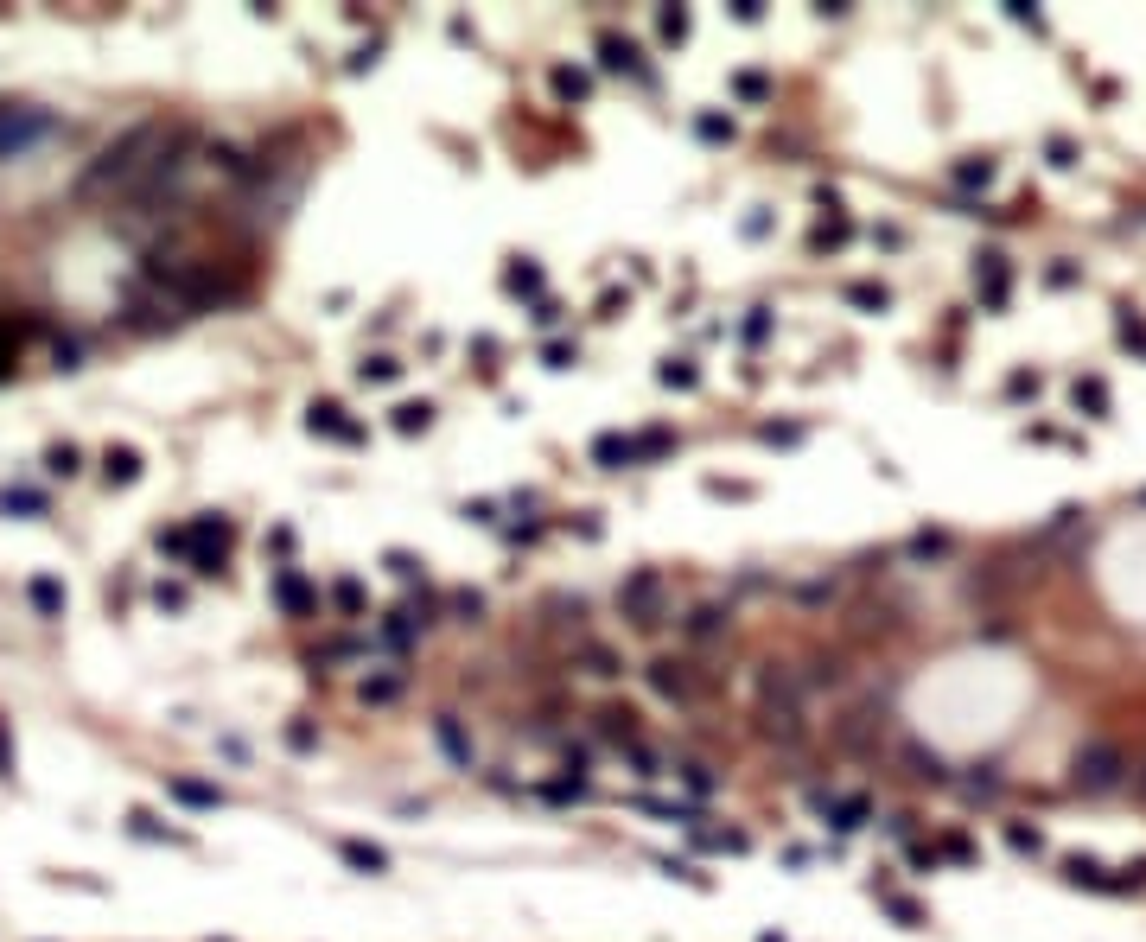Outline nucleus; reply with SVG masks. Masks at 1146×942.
Masks as SVG:
<instances>
[{
    "label": "nucleus",
    "instance_id": "f257e3e1",
    "mask_svg": "<svg viewBox=\"0 0 1146 942\" xmlns=\"http://www.w3.org/2000/svg\"><path fill=\"white\" fill-rule=\"evenodd\" d=\"M1070 783H1076L1083 796H1108V790H1121V783H1127V752H1121V745H1108V739L1076 745V758H1070Z\"/></svg>",
    "mask_w": 1146,
    "mask_h": 942
},
{
    "label": "nucleus",
    "instance_id": "f03ea898",
    "mask_svg": "<svg viewBox=\"0 0 1146 942\" xmlns=\"http://www.w3.org/2000/svg\"><path fill=\"white\" fill-rule=\"evenodd\" d=\"M885 732H892V707H885V701H860V707H847L841 720L828 726V739H835V752L866 758V752H879Z\"/></svg>",
    "mask_w": 1146,
    "mask_h": 942
},
{
    "label": "nucleus",
    "instance_id": "7ed1b4c3",
    "mask_svg": "<svg viewBox=\"0 0 1146 942\" xmlns=\"http://www.w3.org/2000/svg\"><path fill=\"white\" fill-rule=\"evenodd\" d=\"M618 605H624V618H631L637 631H656V624H663V573L637 567L631 580L618 586Z\"/></svg>",
    "mask_w": 1146,
    "mask_h": 942
},
{
    "label": "nucleus",
    "instance_id": "20e7f679",
    "mask_svg": "<svg viewBox=\"0 0 1146 942\" xmlns=\"http://www.w3.org/2000/svg\"><path fill=\"white\" fill-rule=\"evenodd\" d=\"M1064 879H1070V885H1089V892H1108V898H1121V892H1140V885H1146V860H1140V866H1121V872H1108L1102 860H1083V853H1076V860H1064Z\"/></svg>",
    "mask_w": 1146,
    "mask_h": 942
},
{
    "label": "nucleus",
    "instance_id": "39448f33",
    "mask_svg": "<svg viewBox=\"0 0 1146 942\" xmlns=\"http://www.w3.org/2000/svg\"><path fill=\"white\" fill-rule=\"evenodd\" d=\"M650 688L675 707H694L707 694V675H694V662H675V656H656L650 662Z\"/></svg>",
    "mask_w": 1146,
    "mask_h": 942
},
{
    "label": "nucleus",
    "instance_id": "423d86ee",
    "mask_svg": "<svg viewBox=\"0 0 1146 942\" xmlns=\"http://www.w3.org/2000/svg\"><path fill=\"white\" fill-rule=\"evenodd\" d=\"M758 713H803V675L784 662H764L758 675Z\"/></svg>",
    "mask_w": 1146,
    "mask_h": 942
},
{
    "label": "nucleus",
    "instance_id": "0eeeda50",
    "mask_svg": "<svg viewBox=\"0 0 1146 942\" xmlns=\"http://www.w3.org/2000/svg\"><path fill=\"white\" fill-rule=\"evenodd\" d=\"M682 637H688V643H720V637H733V605H720V599L694 605V612L682 618Z\"/></svg>",
    "mask_w": 1146,
    "mask_h": 942
},
{
    "label": "nucleus",
    "instance_id": "6e6552de",
    "mask_svg": "<svg viewBox=\"0 0 1146 942\" xmlns=\"http://www.w3.org/2000/svg\"><path fill=\"white\" fill-rule=\"evenodd\" d=\"M975 287H981V300L994 306V312L1006 306V287H1013V274H1006V255H1000V249H981V255H975Z\"/></svg>",
    "mask_w": 1146,
    "mask_h": 942
},
{
    "label": "nucleus",
    "instance_id": "1a4fd4ad",
    "mask_svg": "<svg viewBox=\"0 0 1146 942\" xmlns=\"http://www.w3.org/2000/svg\"><path fill=\"white\" fill-rule=\"evenodd\" d=\"M306 427H312V433H325V440H344V446H357V440H363V427H357V421H344V408H338V401H312V408H306Z\"/></svg>",
    "mask_w": 1146,
    "mask_h": 942
},
{
    "label": "nucleus",
    "instance_id": "9d476101",
    "mask_svg": "<svg viewBox=\"0 0 1146 942\" xmlns=\"http://www.w3.org/2000/svg\"><path fill=\"white\" fill-rule=\"evenodd\" d=\"M758 732L771 745H784V752H803V745H809V720H803V713H758Z\"/></svg>",
    "mask_w": 1146,
    "mask_h": 942
},
{
    "label": "nucleus",
    "instance_id": "9b49d317",
    "mask_svg": "<svg viewBox=\"0 0 1146 942\" xmlns=\"http://www.w3.org/2000/svg\"><path fill=\"white\" fill-rule=\"evenodd\" d=\"M433 739H440V752L453 758L459 771H472V739H465V726L453 720V713H440V720H433Z\"/></svg>",
    "mask_w": 1146,
    "mask_h": 942
},
{
    "label": "nucleus",
    "instance_id": "f8f14e48",
    "mask_svg": "<svg viewBox=\"0 0 1146 942\" xmlns=\"http://www.w3.org/2000/svg\"><path fill=\"white\" fill-rule=\"evenodd\" d=\"M815 809H822L835 828H860L866 815H873V809H866V796H815Z\"/></svg>",
    "mask_w": 1146,
    "mask_h": 942
},
{
    "label": "nucleus",
    "instance_id": "ddd939ff",
    "mask_svg": "<svg viewBox=\"0 0 1146 942\" xmlns=\"http://www.w3.org/2000/svg\"><path fill=\"white\" fill-rule=\"evenodd\" d=\"M402 688H408V675L402 669H395V675H363V701H370V707H389V701H402Z\"/></svg>",
    "mask_w": 1146,
    "mask_h": 942
},
{
    "label": "nucleus",
    "instance_id": "4468645a",
    "mask_svg": "<svg viewBox=\"0 0 1146 942\" xmlns=\"http://www.w3.org/2000/svg\"><path fill=\"white\" fill-rule=\"evenodd\" d=\"M898 758L911 764V777H924V783H949V764L936 758L930 745H905V752H898Z\"/></svg>",
    "mask_w": 1146,
    "mask_h": 942
},
{
    "label": "nucleus",
    "instance_id": "2eb2a0df",
    "mask_svg": "<svg viewBox=\"0 0 1146 942\" xmlns=\"http://www.w3.org/2000/svg\"><path fill=\"white\" fill-rule=\"evenodd\" d=\"M841 682H847V662H841V656H809L803 694H809V688H841Z\"/></svg>",
    "mask_w": 1146,
    "mask_h": 942
},
{
    "label": "nucleus",
    "instance_id": "dca6fc26",
    "mask_svg": "<svg viewBox=\"0 0 1146 942\" xmlns=\"http://www.w3.org/2000/svg\"><path fill=\"white\" fill-rule=\"evenodd\" d=\"M593 459H599L605 471H618V465H631V459H637V446L624 440V433H599V440H593Z\"/></svg>",
    "mask_w": 1146,
    "mask_h": 942
},
{
    "label": "nucleus",
    "instance_id": "f3484780",
    "mask_svg": "<svg viewBox=\"0 0 1146 942\" xmlns=\"http://www.w3.org/2000/svg\"><path fill=\"white\" fill-rule=\"evenodd\" d=\"M949 179L962 185V191H987V185H994V160H955Z\"/></svg>",
    "mask_w": 1146,
    "mask_h": 942
},
{
    "label": "nucleus",
    "instance_id": "a211bd4d",
    "mask_svg": "<svg viewBox=\"0 0 1146 942\" xmlns=\"http://www.w3.org/2000/svg\"><path fill=\"white\" fill-rule=\"evenodd\" d=\"M338 853H344V860H351L357 872H389V853L370 847V841H338Z\"/></svg>",
    "mask_w": 1146,
    "mask_h": 942
},
{
    "label": "nucleus",
    "instance_id": "6ab92c4d",
    "mask_svg": "<svg viewBox=\"0 0 1146 942\" xmlns=\"http://www.w3.org/2000/svg\"><path fill=\"white\" fill-rule=\"evenodd\" d=\"M599 58H605V71H637V51L618 32H599Z\"/></svg>",
    "mask_w": 1146,
    "mask_h": 942
},
{
    "label": "nucleus",
    "instance_id": "aec40b11",
    "mask_svg": "<svg viewBox=\"0 0 1146 942\" xmlns=\"http://www.w3.org/2000/svg\"><path fill=\"white\" fill-rule=\"evenodd\" d=\"M580 662H586V669H593V675H618V669H624V662H618V650H612V643H593V637H586V643H580Z\"/></svg>",
    "mask_w": 1146,
    "mask_h": 942
},
{
    "label": "nucleus",
    "instance_id": "412c9836",
    "mask_svg": "<svg viewBox=\"0 0 1146 942\" xmlns=\"http://www.w3.org/2000/svg\"><path fill=\"white\" fill-rule=\"evenodd\" d=\"M274 592H281L287 612H306V605H312V586L300 580V573H281V580H274Z\"/></svg>",
    "mask_w": 1146,
    "mask_h": 942
},
{
    "label": "nucleus",
    "instance_id": "4be33fe9",
    "mask_svg": "<svg viewBox=\"0 0 1146 942\" xmlns=\"http://www.w3.org/2000/svg\"><path fill=\"white\" fill-rule=\"evenodd\" d=\"M873 892H879V904H885V911H892L898 923H911V930H917V923H924V911H917V904H911V898H898V892H892V885H873Z\"/></svg>",
    "mask_w": 1146,
    "mask_h": 942
},
{
    "label": "nucleus",
    "instance_id": "5701e85b",
    "mask_svg": "<svg viewBox=\"0 0 1146 942\" xmlns=\"http://www.w3.org/2000/svg\"><path fill=\"white\" fill-rule=\"evenodd\" d=\"M1006 847L1013 853H1045V834L1026 828V822H1006Z\"/></svg>",
    "mask_w": 1146,
    "mask_h": 942
},
{
    "label": "nucleus",
    "instance_id": "b1692460",
    "mask_svg": "<svg viewBox=\"0 0 1146 942\" xmlns=\"http://www.w3.org/2000/svg\"><path fill=\"white\" fill-rule=\"evenodd\" d=\"M395 427H402V433H427L433 408H427V401H408V408H395Z\"/></svg>",
    "mask_w": 1146,
    "mask_h": 942
},
{
    "label": "nucleus",
    "instance_id": "393cba45",
    "mask_svg": "<svg viewBox=\"0 0 1146 942\" xmlns=\"http://www.w3.org/2000/svg\"><path fill=\"white\" fill-rule=\"evenodd\" d=\"M675 777H682V783H688L694 796H714V783H720V777H714V764H682V771H675Z\"/></svg>",
    "mask_w": 1146,
    "mask_h": 942
},
{
    "label": "nucleus",
    "instance_id": "a878e982",
    "mask_svg": "<svg viewBox=\"0 0 1146 942\" xmlns=\"http://www.w3.org/2000/svg\"><path fill=\"white\" fill-rule=\"evenodd\" d=\"M1076 408H1083V414H1108V389H1102L1096 376H1089V382H1076Z\"/></svg>",
    "mask_w": 1146,
    "mask_h": 942
},
{
    "label": "nucleus",
    "instance_id": "bb28decb",
    "mask_svg": "<svg viewBox=\"0 0 1146 942\" xmlns=\"http://www.w3.org/2000/svg\"><path fill=\"white\" fill-rule=\"evenodd\" d=\"M656 32H663L669 45H682V39H688V13H682V7H663V13H656Z\"/></svg>",
    "mask_w": 1146,
    "mask_h": 942
},
{
    "label": "nucleus",
    "instance_id": "cd10ccee",
    "mask_svg": "<svg viewBox=\"0 0 1146 942\" xmlns=\"http://www.w3.org/2000/svg\"><path fill=\"white\" fill-rule=\"evenodd\" d=\"M586 90H593V77H586V71H554V96H567V102H580Z\"/></svg>",
    "mask_w": 1146,
    "mask_h": 942
},
{
    "label": "nucleus",
    "instance_id": "c85d7f7f",
    "mask_svg": "<svg viewBox=\"0 0 1146 942\" xmlns=\"http://www.w3.org/2000/svg\"><path fill=\"white\" fill-rule=\"evenodd\" d=\"M624 758H631V764H637V777H663V771H669V764H663V758H656V752H650V745H624Z\"/></svg>",
    "mask_w": 1146,
    "mask_h": 942
},
{
    "label": "nucleus",
    "instance_id": "c756f323",
    "mask_svg": "<svg viewBox=\"0 0 1146 942\" xmlns=\"http://www.w3.org/2000/svg\"><path fill=\"white\" fill-rule=\"evenodd\" d=\"M548 802H580L586 796V777H561V783H542Z\"/></svg>",
    "mask_w": 1146,
    "mask_h": 942
},
{
    "label": "nucleus",
    "instance_id": "7c9ffc66",
    "mask_svg": "<svg viewBox=\"0 0 1146 942\" xmlns=\"http://www.w3.org/2000/svg\"><path fill=\"white\" fill-rule=\"evenodd\" d=\"M395 376H402V363H395V357H370V363H363V382H395Z\"/></svg>",
    "mask_w": 1146,
    "mask_h": 942
},
{
    "label": "nucleus",
    "instance_id": "2f4dec72",
    "mask_svg": "<svg viewBox=\"0 0 1146 942\" xmlns=\"http://www.w3.org/2000/svg\"><path fill=\"white\" fill-rule=\"evenodd\" d=\"M694 128H701V141H733V121L726 115H701Z\"/></svg>",
    "mask_w": 1146,
    "mask_h": 942
},
{
    "label": "nucleus",
    "instance_id": "473e14b6",
    "mask_svg": "<svg viewBox=\"0 0 1146 942\" xmlns=\"http://www.w3.org/2000/svg\"><path fill=\"white\" fill-rule=\"evenodd\" d=\"M1006 20H1013V26H1032V32H1045V20H1038V7H1026V0H1006Z\"/></svg>",
    "mask_w": 1146,
    "mask_h": 942
},
{
    "label": "nucleus",
    "instance_id": "72a5a7b5",
    "mask_svg": "<svg viewBox=\"0 0 1146 942\" xmlns=\"http://www.w3.org/2000/svg\"><path fill=\"white\" fill-rule=\"evenodd\" d=\"M453 612H459V624H478L484 599H478V592H453Z\"/></svg>",
    "mask_w": 1146,
    "mask_h": 942
},
{
    "label": "nucleus",
    "instance_id": "f704fd0d",
    "mask_svg": "<svg viewBox=\"0 0 1146 942\" xmlns=\"http://www.w3.org/2000/svg\"><path fill=\"white\" fill-rule=\"evenodd\" d=\"M847 300H854V306H885V287H873V281H854V287H847Z\"/></svg>",
    "mask_w": 1146,
    "mask_h": 942
},
{
    "label": "nucleus",
    "instance_id": "c9c22d12",
    "mask_svg": "<svg viewBox=\"0 0 1146 942\" xmlns=\"http://www.w3.org/2000/svg\"><path fill=\"white\" fill-rule=\"evenodd\" d=\"M841 242H847V223L835 217V223H822V230H815V249H841Z\"/></svg>",
    "mask_w": 1146,
    "mask_h": 942
},
{
    "label": "nucleus",
    "instance_id": "e433bc0d",
    "mask_svg": "<svg viewBox=\"0 0 1146 942\" xmlns=\"http://www.w3.org/2000/svg\"><path fill=\"white\" fill-rule=\"evenodd\" d=\"M510 287H516V293H535V287H542V268H510Z\"/></svg>",
    "mask_w": 1146,
    "mask_h": 942
},
{
    "label": "nucleus",
    "instance_id": "4c0bfd02",
    "mask_svg": "<svg viewBox=\"0 0 1146 942\" xmlns=\"http://www.w3.org/2000/svg\"><path fill=\"white\" fill-rule=\"evenodd\" d=\"M332 599L344 605V612H357V605H363V592H357V580H338V586H332Z\"/></svg>",
    "mask_w": 1146,
    "mask_h": 942
},
{
    "label": "nucleus",
    "instance_id": "58836bf2",
    "mask_svg": "<svg viewBox=\"0 0 1146 942\" xmlns=\"http://www.w3.org/2000/svg\"><path fill=\"white\" fill-rule=\"evenodd\" d=\"M733 90H739L745 102H758V96H764V77H758V71H745V77H733Z\"/></svg>",
    "mask_w": 1146,
    "mask_h": 942
},
{
    "label": "nucleus",
    "instance_id": "ea45409f",
    "mask_svg": "<svg viewBox=\"0 0 1146 942\" xmlns=\"http://www.w3.org/2000/svg\"><path fill=\"white\" fill-rule=\"evenodd\" d=\"M663 382H675V389H688V382H694V363H663Z\"/></svg>",
    "mask_w": 1146,
    "mask_h": 942
},
{
    "label": "nucleus",
    "instance_id": "a19ab883",
    "mask_svg": "<svg viewBox=\"0 0 1146 942\" xmlns=\"http://www.w3.org/2000/svg\"><path fill=\"white\" fill-rule=\"evenodd\" d=\"M911 554H949V535H917Z\"/></svg>",
    "mask_w": 1146,
    "mask_h": 942
},
{
    "label": "nucleus",
    "instance_id": "79ce46f5",
    "mask_svg": "<svg viewBox=\"0 0 1146 942\" xmlns=\"http://www.w3.org/2000/svg\"><path fill=\"white\" fill-rule=\"evenodd\" d=\"M109 478H134V452H109Z\"/></svg>",
    "mask_w": 1146,
    "mask_h": 942
},
{
    "label": "nucleus",
    "instance_id": "37998d69",
    "mask_svg": "<svg viewBox=\"0 0 1146 942\" xmlns=\"http://www.w3.org/2000/svg\"><path fill=\"white\" fill-rule=\"evenodd\" d=\"M179 796L198 802V809H204V802H217V790H204V783H179Z\"/></svg>",
    "mask_w": 1146,
    "mask_h": 942
},
{
    "label": "nucleus",
    "instance_id": "c03bdc74",
    "mask_svg": "<svg viewBox=\"0 0 1146 942\" xmlns=\"http://www.w3.org/2000/svg\"><path fill=\"white\" fill-rule=\"evenodd\" d=\"M943 853H949V860H975V847H968L962 834H949V841H943Z\"/></svg>",
    "mask_w": 1146,
    "mask_h": 942
},
{
    "label": "nucleus",
    "instance_id": "a18cd8bd",
    "mask_svg": "<svg viewBox=\"0 0 1146 942\" xmlns=\"http://www.w3.org/2000/svg\"><path fill=\"white\" fill-rule=\"evenodd\" d=\"M287 745L293 752H312V726H287Z\"/></svg>",
    "mask_w": 1146,
    "mask_h": 942
},
{
    "label": "nucleus",
    "instance_id": "49530a36",
    "mask_svg": "<svg viewBox=\"0 0 1146 942\" xmlns=\"http://www.w3.org/2000/svg\"><path fill=\"white\" fill-rule=\"evenodd\" d=\"M1134 790H1140V796H1146V764H1140V771H1134Z\"/></svg>",
    "mask_w": 1146,
    "mask_h": 942
}]
</instances>
